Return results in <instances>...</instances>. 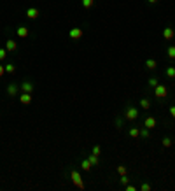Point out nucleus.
Instances as JSON below:
<instances>
[{"label":"nucleus","instance_id":"nucleus-1","mask_svg":"<svg viewBox=\"0 0 175 191\" xmlns=\"http://www.w3.org/2000/svg\"><path fill=\"white\" fill-rule=\"evenodd\" d=\"M154 95H156V98L165 100V98H166V95H168V88L165 86V84H161V82H159L158 86L154 88Z\"/></svg>","mask_w":175,"mask_h":191},{"label":"nucleus","instance_id":"nucleus-2","mask_svg":"<svg viewBox=\"0 0 175 191\" xmlns=\"http://www.w3.org/2000/svg\"><path fill=\"white\" fill-rule=\"evenodd\" d=\"M70 179H72V182L79 188V189H84V184H82V177H81V174L77 172V170H72L70 172Z\"/></svg>","mask_w":175,"mask_h":191},{"label":"nucleus","instance_id":"nucleus-3","mask_svg":"<svg viewBox=\"0 0 175 191\" xmlns=\"http://www.w3.org/2000/svg\"><path fill=\"white\" fill-rule=\"evenodd\" d=\"M19 84L18 82H11V84H7V95L11 97V98H16L18 95H19Z\"/></svg>","mask_w":175,"mask_h":191},{"label":"nucleus","instance_id":"nucleus-4","mask_svg":"<svg viewBox=\"0 0 175 191\" xmlns=\"http://www.w3.org/2000/svg\"><path fill=\"white\" fill-rule=\"evenodd\" d=\"M124 118L128 121H135L138 118V109H137V107H128L126 112H124Z\"/></svg>","mask_w":175,"mask_h":191},{"label":"nucleus","instance_id":"nucleus-5","mask_svg":"<svg viewBox=\"0 0 175 191\" xmlns=\"http://www.w3.org/2000/svg\"><path fill=\"white\" fill-rule=\"evenodd\" d=\"M82 35H84V30H82V28H70V32H68V37L74 39V40L82 39Z\"/></svg>","mask_w":175,"mask_h":191},{"label":"nucleus","instance_id":"nucleus-6","mask_svg":"<svg viewBox=\"0 0 175 191\" xmlns=\"http://www.w3.org/2000/svg\"><path fill=\"white\" fill-rule=\"evenodd\" d=\"M18 98H19V102H21L23 105H30V104H32V93L21 91L19 95H18Z\"/></svg>","mask_w":175,"mask_h":191},{"label":"nucleus","instance_id":"nucleus-7","mask_svg":"<svg viewBox=\"0 0 175 191\" xmlns=\"http://www.w3.org/2000/svg\"><path fill=\"white\" fill-rule=\"evenodd\" d=\"M156 125H158V119H156L154 116H147V118L144 119V126H145V128H149V130H153Z\"/></svg>","mask_w":175,"mask_h":191},{"label":"nucleus","instance_id":"nucleus-8","mask_svg":"<svg viewBox=\"0 0 175 191\" xmlns=\"http://www.w3.org/2000/svg\"><path fill=\"white\" fill-rule=\"evenodd\" d=\"M19 89H21V91H25V93H33L35 86H33V82L25 81V82H21V84H19Z\"/></svg>","mask_w":175,"mask_h":191},{"label":"nucleus","instance_id":"nucleus-9","mask_svg":"<svg viewBox=\"0 0 175 191\" xmlns=\"http://www.w3.org/2000/svg\"><path fill=\"white\" fill-rule=\"evenodd\" d=\"M39 16H40V12H39L37 7H30V9H26V18L28 19H37Z\"/></svg>","mask_w":175,"mask_h":191},{"label":"nucleus","instance_id":"nucleus-10","mask_svg":"<svg viewBox=\"0 0 175 191\" xmlns=\"http://www.w3.org/2000/svg\"><path fill=\"white\" fill-rule=\"evenodd\" d=\"M6 49L9 51V53H16L18 51V42L16 40H12V39H9L6 42Z\"/></svg>","mask_w":175,"mask_h":191},{"label":"nucleus","instance_id":"nucleus-11","mask_svg":"<svg viewBox=\"0 0 175 191\" xmlns=\"http://www.w3.org/2000/svg\"><path fill=\"white\" fill-rule=\"evenodd\" d=\"M16 32H18V37L19 39H26L28 35H30V28L28 27H18Z\"/></svg>","mask_w":175,"mask_h":191},{"label":"nucleus","instance_id":"nucleus-12","mask_svg":"<svg viewBox=\"0 0 175 191\" xmlns=\"http://www.w3.org/2000/svg\"><path fill=\"white\" fill-rule=\"evenodd\" d=\"M163 37L166 39V40H172V39L175 37V30H173L172 27H166V28L163 30Z\"/></svg>","mask_w":175,"mask_h":191},{"label":"nucleus","instance_id":"nucleus-13","mask_svg":"<svg viewBox=\"0 0 175 191\" xmlns=\"http://www.w3.org/2000/svg\"><path fill=\"white\" fill-rule=\"evenodd\" d=\"M145 69H147V70H156V69H158V61L154 60V58L145 60Z\"/></svg>","mask_w":175,"mask_h":191},{"label":"nucleus","instance_id":"nucleus-14","mask_svg":"<svg viewBox=\"0 0 175 191\" xmlns=\"http://www.w3.org/2000/svg\"><path fill=\"white\" fill-rule=\"evenodd\" d=\"M88 160H89V163L93 165V167H98L100 165V156H96V154H88Z\"/></svg>","mask_w":175,"mask_h":191},{"label":"nucleus","instance_id":"nucleus-15","mask_svg":"<svg viewBox=\"0 0 175 191\" xmlns=\"http://www.w3.org/2000/svg\"><path fill=\"white\" fill-rule=\"evenodd\" d=\"M128 135H130L131 139H138V137H140V128H137V126H131L130 131H128Z\"/></svg>","mask_w":175,"mask_h":191},{"label":"nucleus","instance_id":"nucleus-16","mask_svg":"<svg viewBox=\"0 0 175 191\" xmlns=\"http://www.w3.org/2000/svg\"><path fill=\"white\" fill-rule=\"evenodd\" d=\"M91 167H93V165H91V163H89V160H82V161H81V168L82 170H86V172H89V170H91Z\"/></svg>","mask_w":175,"mask_h":191},{"label":"nucleus","instance_id":"nucleus-17","mask_svg":"<svg viewBox=\"0 0 175 191\" xmlns=\"http://www.w3.org/2000/svg\"><path fill=\"white\" fill-rule=\"evenodd\" d=\"M140 137H142V139H151V130L145 128V126H142V128H140Z\"/></svg>","mask_w":175,"mask_h":191},{"label":"nucleus","instance_id":"nucleus-18","mask_svg":"<svg viewBox=\"0 0 175 191\" xmlns=\"http://www.w3.org/2000/svg\"><path fill=\"white\" fill-rule=\"evenodd\" d=\"M140 107H142L144 110H149V109H151V100H149V98H142V100H140Z\"/></svg>","mask_w":175,"mask_h":191},{"label":"nucleus","instance_id":"nucleus-19","mask_svg":"<svg viewBox=\"0 0 175 191\" xmlns=\"http://www.w3.org/2000/svg\"><path fill=\"white\" fill-rule=\"evenodd\" d=\"M161 144H163V147H172L173 140H172L170 137H163V139H161Z\"/></svg>","mask_w":175,"mask_h":191},{"label":"nucleus","instance_id":"nucleus-20","mask_svg":"<svg viewBox=\"0 0 175 191\" xmlns=\"http://www.w3.org/2000/svg\"><path fill=\"white\" fill-rule=\"evenodd\" d=\"M165 74H166V77H168V79H175V67H168Z\"/></svg>","mask_w":175,"mask_h":191},{"label":"nucleus","instance_id":"nucleus-21","mask_svg":"<svg viewBox=\"0 0 175 191\" xmlns=\"http://www.w3.org/2000/svg\"><path fill=\"white\" fill-rule=\"evenodd\" d=\"M166 55H168L170 60H175V46H168V49H166Z\"/></svg>","mask_w":175,"mask_h":191},{"label":"nucleus","instance_id":"nucleus-22","mask_svg":"<svg viewBox=\"0 0 175 191\" xmlns=\"http://www.w3.org/2000/svg\"><path fill=\"white\" fill-rule=\"evenodd\" d=\"M147 84H149V86H151V88H153V89H154V88H156V86H158V84H159V81H158V77H149V81H147Z\"/></svg>","mask_w":175,"mask_h":191},{"label":"nucleus","instance_id":"nucleus-23","mask_svg":"<svg viewBox=\"0 0 175 191\" xmlns=\"http://www.w3.org/2000/svg\"><path fill=\"white\" fill-rule=\"evenodd\" d=\"M114 125H116V128H117V130H121V128H123V118H121V116H116Z\"/></svg>","mask_w":175,"mask_h":191},{"label":"nucleus","instance_id":"nucleus-24","mask_svg":"<svg viewBox=\"0 0 175 191\" xmlns=\"http://www.w3.org/2000/svg\"><path fill=\"white\" fill-rule=\"evenodd\" d=\"M6 72H7V74H14V72H16V65H14V63H7V65H6Z\"/></svg>","mask_w":175,"mask_h":191},{"label":"nucleus","instance_id":"nucleus-25","mask_svg":"<svg viewBox=\"0 0 175 191\" xmlns=\"http://www.w3.org/2000/svg\"><path fill=\"white\" fill-rule=\"evenodd\" d=\"M116 172H117L119 175H126V174H128V168H126L124 165H119V167L116 168Z\"/></svg>","mask_w":175,"mask_h":191},{"label":"nucleus","instance_id":"nucleus-26","mask_svg":"<svg viewBox=\"0 0 175 191\" xmlns=\"http://www.w3.org/2000/svg\"><path fill=\"white\" fill-rule=\"evenodd\" d=\"M93 4H95V0H82V7L84 9H91Z\"/></svg>","mask_w":175,"mask_h":191},{"label":"nucleus","instance_id":"nucleus-27","mask_svg":"<svg viewBox=\"0 0 175 191\" xmlns=\"http://www.w3.org/2000/svg\"><path fill=\"white\" fill-rule=\"evenodd\" d=\"M7 53H9V51H7L6 48H0V61H4L7 58Z\"/></svg>","mask_w":175,"mask_h":191},{"label":"nucleus","instance_id":"nucleus-28","mask_svg":"<svg viewBox=\"0 0 175 191\" xmlns=\"http://www.w3.org/2000/svg\"><path fill=\"white\" fill-rule=\"evenodd\" d=\"M140 189H142V191H151V189H153V186H151V182H142Z\"/></svg>","mask_w":175,"mask_h":191},{"label":"nucleus","instance_id":"nucleus-29","mask_svg":"<svg viewBox=\"0 0 175 191\" xmlns=\"http://www.w3.org/2000/svg\"><path fill=\"white\" fill-rule=\"evenodd\" d=\"M121 184H123V186L130 184V177H128V174H126V175H121Z\"/></svg>","mask_w":175,"mask_h":191},{"label":"nucleus","instance_id":"nucleus-30","mask_svg":"<svg viewBox=\"0 0 175 191\" xmlns=\"http://www.w3.org/2000/svg\"><path fill=\"white\" fill-rule=\"evenodd\" d=\"M93 154L100 156V154H102V146H98V144H96V146H93Z\"/></svg>","mask_w":175,"mask_h":191},{"label":"nucleus","instance_id":"nucleus-31","mask_svg":"<svg viewBox=\"0 0 175 191\" xmlns=\"http://www.w3.org/2000/svg\"><path fill=\"white\" fill-rule=\"evenodd\" d=\"M124 188H126V191H137V188H135V186H131V184H126Z\"/></svg>","mask_w":175,"mask_h":191},{"label":"nucleus","instance_id":"nucleus-32","mask_svg":"<svg viewBox=\"0 0 175 191\" xmlns=\"http://www.w3.org/2000/svg\"><path fill=\"white\" fill-rule=\"evenodd\" d=\"M4 74H6V67L0 63V77H4Z\"/></svg>","mask_w":175,"mask_h":191},{"label":"nucleus","instance_id":"nucleus-33","mask_svg":"<svg viewBox=\"0 0 175 191\" xmlns=\"http://www.w3.org/2000/svg\"><path fill=\"white\" fill-rule=\"evenodd\" d=\"M170 114H172V118L175 119V105H172V107H170Z\"/></svg>","mask_w":175,"mask_h":191},{"label":"nucleus","instance_id":"nucleus-34","mask_svg":"<svg viewBox=\"0 0 175 191\" xmlns=\"http://www.w3.org/2000/svg\"><path fill=\"white\" fill-rule=\"evenodd\" d=\"M147 2H149V4H158L159 0H147Z\"/></svg>","mask_w":175,"mask_h":191}]
</instances>
